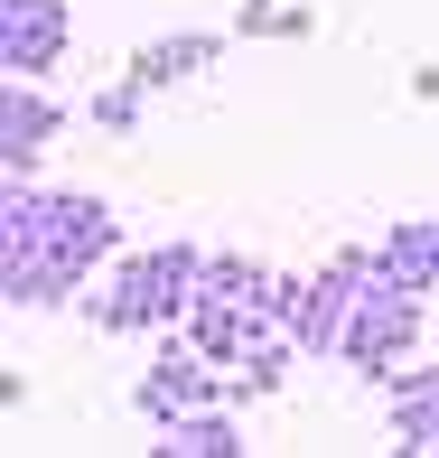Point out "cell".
<instances>
[{
	"label": "cell",
	"instance_id": "6da1fadb",
	"mask_svg": "<svg viewBox=\"0 0 439 458\" xmlns=\"http://www.w3.org/2000/svg\"><path fill=\"white\" fill-rule=\"evenodd\" d=\"M0 243H38V253H56L75 281H103L122 253V216L103 197H85V187H29L10 178V197H0Z\"/></svg>",
	"mask_w": 439,
	"mask_h": 458
},
{
	"label": "cell",
	"instance_id": "7a4b0ae2",
	"mask_svg": "<svg viewBox=\"0 0 439 458\" xmlns=\"http://www.w3.org/2000/svg\"><path fill=\"white\" fill-rule=\"evenodd\" d=\"M197 281H206V253H197V243L113 253V272L85 290V318L103 327V337H159V327H178V318H187Z\"/></svg>",
	"mask_w": 439,
	"mask_h": 458
},
{
	"label": "cell",
	"instance_id": "3957f363",
	"mask_svg": "<svg viewBox=\"0 0 439 458\" xmlns=\"http://www.w3.org/2000/svg\"><path fill=\"white\" fill-rule=\"evenodd\" d=\"M421 290H402L384 272V253H374V281L355 290V309H346V337H337V365H355V374H402L411 365V346H421Z\"/></svg>",
	"mask_w": 439,
	"mask_h": 458
},
{
	"label": "cell",
	"instance_id": "277c9868",
	"mask_svg": "<svg viewBox=\"0 0 439 458\" xmlns=\"http://www.w3.org/2000/svg\"><path fill=\"white\" fill-rule=\"evenodd\" d=\"M131 403H140V421L159 430V421H178V411H197V403H224V365L206 356V346L187 337V327H178V337L159 346L150 365H140V384H131Z\"/></svg>",
	"mask_w": 439,
	"mask_h": 458
},
{
	"label": "cell",
	"instance_id": "5b68a950",
	"mask_svg": "<svg viewBox=\"0 0 439 458\" xmlns=\"http://www.w3.org/2000/svg\"><path fill=\"white\" fill-rule=\"evenodd\" d=\"M75 47V10L66 0H0V75H29L47 85Z\"/></svg>",
	"mask_w": 439,
	"mask_h": 458
},
{
	"label": "cell",
	"instance_id": "8992f818",
	"mask_svg": "<svg viewBox=\"0 0 439 458\" xmlns=\"http://www.w3.org/2000/svg\"><path fill=\"white\" fill-rule=\"evenodd\" d=\"M66 122H75V103H66V94L29 85V75H0V159H10V178H29V169H38V150H47Z\"/></svg>",
	"mask_w": 439,
	"mask_h": 458
},
{
	"label": "cell",
	"instance_id": "52a82bcc",
	"mask_svg": "<svg viewBox=\"0 0 439 458\" xmlns=\"http://www.w3.org/2000/svg\"><path fill=\"white\" fill-rule=\"evenodd\" d=\"M384 403H393V449L439 458V365H402L384 384Z\"/></svg>",
	"mask_w": 439,
	"mask_h": 458
},
{
	"label": "cell",
	"instance_id": "ba28073f",
	"mask_svg": "<svg viewBox=\"0 0 439 458\" xmlns=\"http://www.w3.org/2000/svg\"><path fill=\"white\" fill-rule=\"evenodd\" d=\"M159 458H243L253 440L234 430V403H197V411H178V421H159Z\"/></svg>",
	"mask_w": 439,
	"mask_h": 458
},
{
	"label": "cell",
	"instance_id": "9c48e42d",
	"mask_svg": "<svg viewBox=\"0 0 439 458\" xmlns=\"http://www.w3.org/2000/svg\"><path fill=\"white\" fill-rule=\"evenodd\" d=\"M215 56H224V38L215 29H178V38H150V47H131V66H122V75H140V85H187V75H206V66H215Z\"/></svg>",
	"mask_w": 439,
	"mask_h": 458
},
{
	"label": "cell",
	"instance_id": "30bf717a",
	"mask_svg": "<svg viewBox=\"0 0 439 458\" xmlns=\"http://www.w3.org/2000/svg\"><path fill=\"white\" fill-rule=\"evenodd\" d=\"M374 253H384V272L402 281V290H421V300H430V290H439V216H402Z\"/></svg>",
	"mask_w": 439,
	"mask_h": 458
},
{
	"label": "cell",
	"instance_id": "8fae6325",
	"mask_svg": "<svg viewBox=\"0 0 439 458\" xmlns=\"http://www.w3.org/2000/svg\"><path fill=\"white\" fill-rule=\"evenodd\" d=\"M140 94H150L140 75H113V85H103V94L85 103V122H94L103 140H131V131H140Z\"/></svg>",
	"mask_w": 439,
	"mask_h": 458
},
{
	"label": "cell",
	"instance_id": "7c38bea8",
	"mask_svg": "<svg viewBox=\"0 0 439 458\" xmlns=\"http://www.w3.org/2000/svg\"><path fill=\"white\" fill-rule=\"evenodd\" d=\"M234 29L243 38H308V10H300V0H243Z\"/></svg>",
	"mask_w": 439,
	"mask_h": 458
}]
</instances>
